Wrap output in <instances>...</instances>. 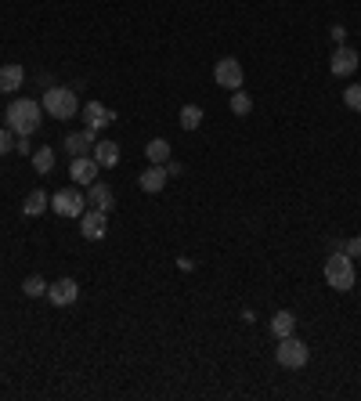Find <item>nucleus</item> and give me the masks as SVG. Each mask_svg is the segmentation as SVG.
<instances>
[{
	"mask_svg": "<svg viewBox=\"0 0 361 401\" xmlns=\"http://www.w3.org/2000/svg\"><path fill=\"white\" fill-rule=\"evenodd\" d=\"M357 51L354 48H347V44H336V51H333V58H329V69H333V76H350L354 69H357Z\"/></svg>",
	"mask_w": 361,
	"mask_h": 401,
	"instance_id": "9d476101",
	"label": "nucleus"
},
{
	"mask_svg": "<svg viewBox=\"0 0 361 401\" xmlns=\"http://www.w3.org/2000/svg\"><path fill=\"white\" fill-rule=\"evenodd\" d=\"M79 231H84V238H91V243H98V238L109 235V214L105 210H84V217H79Z\"/></svg>",
	"mask_w": 361,
	"mask_h": 401,
	"instance_id": "0eeeda50",
	"label": "nucleus"
},
{
	"mask_svg": "<svg viewBox=\"0 0 361 401\" xmlns=\"http://www.w3.org/2000/svg\"><path fill=\"white\" fill-rule=\"evenodd\" d=\"M44 112V105H36L33 98H18V101H11L8 105V131H15L18 138H29L36 127H40V116Z\"/></svg>",
	"mask_w": 361,
	"mask_h": 401,
	"instance_id": "f257e3e1",
	"label": "nucleus"
},
{
	"mask_svg": "<svg viewBox=\"0 0 361 401\" xmlns=\"http://www.w3.org/2000/svg\"><path fill=\"white\" fill-rule=\"evenodd\" d=\"M326 282L336 290V293H350L357 275H354V257H347L343 250H336L329 260H326Z\"/></svg>",
	"mask_w": 361,
	"mask_h": 401,
	"instance_id": "f03ea898",
	"label": "nucleus"
},
{
	"mask_svg": "<svg viewBox=\"0 0 361 401\" xmlns=\"http://www.w3.org/2000/svg\"><path fill=\"white\" fill-rule=\"evenodd\" d=\"M329 33H333V40H336V44H347V29H343V26H333Z\"/></svg>",
	"mask_w": 361,
	"mask_h": 401,
	"instance_id": "bb28decb",
	"label": "nucleus"
},
{
	"mask_svg": "<svg viewBox=\"0 0 361 401\" xmlns=\"http://www.w3.org/2000/svg\"><path fill=\"white\" fill-rule=\"evenodd\" d=\"M271 333H274L278 340H282V336H293V333H296V314H293V311H274Z\"/></svg>",
	"mask_w": 361,
	"mask_h": 401,
	"instance_id": "dca6fc26",
	"label": "nucleus"
},
{
	"mask_svg": "<svg viewBox=\"0 0 361 401\" xmlns=\"http://www.w3.org/2000/svg\"><path fill=\"white\" fill-rule=\"evenodd\" d=\"M22 293H26V297H48V282H44L40 275H29L26 282H22Z\"/></svg>",
	"mask_w": 361,
	"mask_h": 401,
	"instance_id": "5701e85b",
	"label": "nucleus"
},
{
	"mask_svg": "<svg viewBox=\"0 0 361 401\" xmlns=\"http://www.w3.org/2000/svg\"><path fill=\"white\" fill-rule=\"evenodd\" d=\"M94 159H98V167H116L119 163V145L116 141H98L94 145Z\"/></svg>",
	"mask_w": 361,
	"mask_h": 401,
	"instance_id": "a211bd4d",
	"label": "nucleus"
},
{
	"mask_svg": "<svg viewBox=\"0 0 361 401\" xmlns=\"http://www.w3.org/2000/svg\"><path fill=\"white\" fill-rule=\"evenodd\" d=\"M213 79L221 87H228V91H243V65H238V58H221L217 65H213Z\"/></svg>",
	"mask_w": 361,
	"mask_h": 401,
	"instance_id": "423d86ee",
	"label": "nucleus"
},
{
	"mask_svg": "<svg viewBox=\"0 0 361 401\" xmlns=\"http://www.w3.org/2000/svg\"><path fill=\"white\" fill-rule=\"evenodd\" d=\"M33 167H36V174H51L55 170V148H36L33 152Z\"/></svg>",
	"mask_w": 361,
	"mask_h": 401,
	"instance_id": "aec40b11",
	"label": "nucleus"
},
{
	"mask_svg": "<svg viewBox=\"0 0 361 401\" xmlns=\"http://www.w3.org/2000/svg\"><path fill=\"white\" fill-rule=\"evenodd\" d=\"M87 203L94 207V210H112V203H116V195H112V188L105 185V181H94V185H87Z\"/></svg>",
	"mask_w": 361,
	"mask_h": 401,
	"instance_id": "f8f14e48",
	"label": "nucleus"
},
{
	"mask_svg": "<svg viewBox=\"0 0 361 401\" xmlns=\"http://www.w3.org/2000/svg\"><path fill=\"white\" fill-rule=\"evenodd\" d=\"M274 354H278V366L304 369L307 358H311V347L304 340H296V336H282V340H278V347H274Z\"/></svg>",
	"mask_w": 361,
	"mask_h": 401,
	"instance_id": "20e7f679",
	"label": "nucleus"
},
{
	"mask_svg": "<svg viewBox=\"0 0 361 401\" xmlns=\"http://www.w3.org/2000/svg\"><path fill=\"white\" fill-rule=\"evenodd\" d=\"M231 112L235 116H250L253 112V98L246 91H231Z\"/></svg>",
	"mask_w": 361,
	"mask_h": 401,
	"instance_id": "412c9836",
	"label": "nucleus"
},
{
	"mask_svg": "<svg viewBox=\"0 0 361 401\" xmlns=\"http://www.w3.org/2000/svg\"><path fill=\"white\" fill-rule=\"evenodd\" d=\"M22 79H26V69H22V65H4V69H0V94L18 91Z\"/></svg>",
	"mask_w": 361,
	"mask_h": 401,
	"instance_id": "2eb2a0df",
	"label": "nucleus"
},
{
	"mask_svg": "<svg viewBox=\"0 0 361 401\" xmlns=\"http://www.w3.org/2000/svg\"><path fill=\"white\" fill-rule=\"evenodd\" d=\"M84 123H87V131H101V127L116 123V112L105 109L101 101H91V105H84Z\"/></svg>",
	"mask_w": 361,
	"mask_h": 401,
	"instance_id": "9b49d317",
	"label": "nucleus"
},
{
	"mask_svg": "<svg viewBox=\"0 0 361 401\" xmlns=\"http://www.w3.org/2000/svg\"><path fill=\"white\" fill-rule=\"evenodd\" d=\"M51 210H55L58 217H84L87 199L79 195L76 188H62L58 195H51Z\"/></svg>",
	"mask_w": 361,
	"mask_h": 401,
	"instance_id": "39448f33",
	"label": "nucleus"
},
{
	"mask_svg": "<svg viewBox=\"0 0 361 401\" xmlns=\"http://www.w3.org/2000/svg\"><path fill=\"white\" fill-rule=\"evenodd\" d=\"M44 112L55 116V119H72V116L79 112L76 91H72V87H48V94H44Z\"/></svg>",
	"mask_w": 361,
	"mask_h": 401,
	"instance_id": "7ed1b4c3",
	"label": "nucleus"
},
{
	"mask_svg": "<svg viewBox=\"0 0 361 401\" xmlns=\"http://www.w3.org/2000/svg\"><path fill=\"white\" fill-rule=\"evenodd\" d=\"M167 167H159V163H152L141 177H138V185H141V192H148V195H155V192H163V185H167Z\"/></svg>",
	"mask_w": 361,
	"mask_h": 401,
	"instance_id": "ddd939ff",
	"label": "nucleus"
},
{
	"mask_svg": "<svg viewBox=\"0 0 361 401\" xmlns=\"http://www.w3.org/2000/svg\"><path fill=\"white\" fill-rule=\"evenodd\" d=\"M98 141H94V131H79V134H69L65 138V152L76 159V155H87L91 148H94Z\"/></svg>",
	"mask_w": 361,
	"mask_h": 401,
	"instance_id": "4468645a",
	"label": "nucleus"
},
{
	"mask_svg": "<svg viewBox=\"0 0 361 401\" xmlns=\"http://www.w3.org/2000/svg\"><path fill=\"white\" fill-rule=\"evenodd\" d=\"M343 253H347V257H354V260H361V235L347 238V246H343Z\"/></svg>",
	"mask_w": 361,
	"mask_h": 401,
	"instance_id": "393cba45",
	"label": "nucleus"
},
{
	"mask_svg": "<svg viewBox=\"0 0 361 401\" xmlns=\"http://www.w3.org/2000/svg\"><path fill=\"white\" fill-rule=\"evenodd\" d=\"M48 207H51V199H48L44 192L36 188V192H33V195L26 199V203H22V214H26V217H36V214H44Z\"/></svg>",
	"mask_w": 361,
	"mask_h": 401,
	"instance_id": "6ab92c4d",
	"label": "nucleus"
},
{
	"mask_svg": "<svg viewBox=\"0 0 361 401\" xmlns=\"http://www.w3.org/2000/svg\"><path fill=\"white\" fill-rule=\"evenodd\" d=\"M15 152H22V155H33V148H29V138H18V141H15Z\"/></svg>",
	"mask_w": 361,
	"mask_h": 401,
	"instance_id": "cd10ccee",
	"label": "nucleus"
},
{
	"mask_svg": "<svg viewBox=\"0 0 361 401\" xmlns=\"http://www.w3.org/2000/svg\"><path fill=\"white\" fill-rule=\"evenodd\" d=\"M199 123H203V109H199V105H184L181 109V127L184 131H195Z\"/></svg>",
	"mask_w": 361,
	"mask_h": 401,
	"instance_id": "4be33fe9",
	"label": "nucleus"
},
{
	"mask_svg": "<svg viewBox=\"0 0 361 401\" xmlns=\"http://www.w3.org/2000/svg\"><path fill=\"white\" fill-rule=\"evenodd\" d=\"M76 297H79L76 278H58L55 286H48V300H51L55 307H69V304H76Z\"/></svg>",
	"mask_w": 361,
	"mask_h": 401,
	"instance_id": "1a4fd4ad",
	"label": "nucleus"
},
{
	"mask_svg": "<svg viewBox=\"0 0 361 401\" xmlns=\"http://www.w3.org/2000/svg\"><path fill=\"white\" fill-rule=\"evenodd\" d=\"M8 148H15V141H11V134H8V127H0V155H4Z\"/></svg>",
	"mask_w": 361,
	"mask_h": 401,
	"instance_id": "a878e982",
	"label": "nucleus"
},
{
	"mask_svg": "<svg viewBox=\"0 0 361 401\" xmlns=\"http://www.w3.org/2000/svg\"><path fill=\"white\" fill-rule=\"evenodd\" d=\"M343 105L354 109V112H361V87L357 84L354 87H343Z\"/></svg>",
	"mask_w": 361,
	"mask_h": 401,
	"instance_id": "b1692460",
	"label": "nucleus"
},
{
	"mask_svg": "<svg viewBox=\"0 0 361 401\" xmlns=\"http://www.w3.org/2000/svg\"><path fill=\"white\" fill-rule=\"evenodd\" d=\"M98 159L94 155H76L72 159V167H69V177L76 181V185H94L98 181Z\"/></svg>",
	"mask_w": 361,
	"mask_h": 401,
	"instance_id": "6e6552de",
	"label": "nucleus"
},
{
	"mask_svg": "<svg viewBox=\"0 0 361 401\" xmlns=\"http://www.w3.org/2000/svg\"><path fill=\"white\" fill-rule=\"evenodd\" d=\"M145 155H148V163H170V141L167 138H152L148 145H145Z\"/></svg>",
	"mask_w": 361,
	"mask_h": 401,
	"instance_id": "f3484780",
	"label": "nucleus"
}]
</instances>
